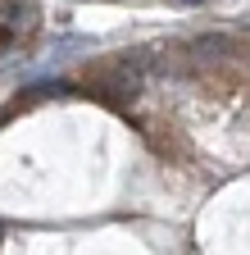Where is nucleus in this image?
<instances>
[{"label": "nucleus", "mask_w": 250, "mask_h": 255, "mask_svg": "<svg viewBox=\"0 0 250 255\" xmlns=\"http://www.w3.org/2000/svg\"><path fill=\"white\" fill-rule=\"evenodd\" d=\"M9 46H14V27H0V59H5Z\"/></svg>", "instance_id": "obj_1"}, {"label": "nucleus", "mask_w": 250, "mask_h": 255, "mask_svg": "<svg viewBox=\"0 0 250 255\" xmlns=\"http://www.w3.org/2000/svg\"><path fill=\"white\" fill-rule=\"evenodd\" d=\"M177 5H205V0H177Z\"/></svg>", "instance_id": "obj_2"}]
</instances>
